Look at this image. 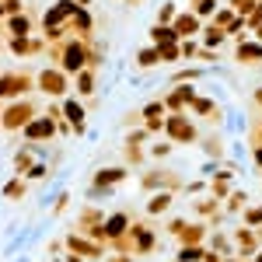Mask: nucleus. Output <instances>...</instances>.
<instances>
[{
	"label": "nucleus",
	"mask_w": 262,
	"mask_h": 262,
	"mask_svg": "<svg viewBox=\"0 0 262 262\" xmlns=\"http://www.w3.org/2000/svg\"><path fill=\"white\" fill-rule=\"evenodd\" d=\"M21 196V182H11V185H7V200H18Z\"/></svg>",
	"instance_id": "f257e3e1"
}]
</instances>
